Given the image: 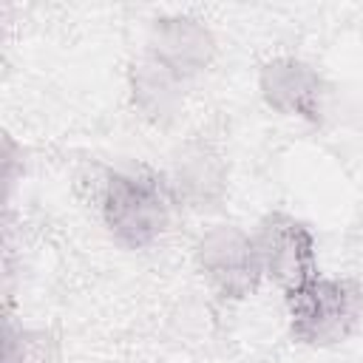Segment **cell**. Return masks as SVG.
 Listing matches in <instances>:
<instances>
[{
    "mask_svg": "<svg viewBox=\"0 0 363 363\" xmlns=\"http://www.w3.org/2000/svg\"><path fill=\"white\" fill-rule=\"evenodd\" d=\"M289 332L303 346H335L346 340L363 318V292L349 278L315 275L286 292Z\"/></svg>",
    "mask_w": 363,
    "mask_h": 363,
    "instance_id": "obj_1",
    "label": "cell"
},
{
    "mask_svg": "<svg viewBox=\"0 0 363 363\" xmlns=\"http://www.w3.org/2000/svg\"><path fill=\"white\" fill-rule=\"evenodd\" d=\"M170 187L156 176L111 173L102 190V218L116 244L128 250L150 247L170 224Z\"/></svg>",
    "mask_w": 363,
    "mask_h": 363,
    "instance_id": "obj_2",
    "label": "cell"
},
{
    "mask_svg": "<svg viewBox=\"0 0 363 363\" xmlns=\"http://www.w3.org/2000/svg\"><path fill=\"white\" fill-rule=\"evenodd\" d=\"M258 264L267 281L286 292L318 275V252L312 230L286 213H269L252 233Z\"/></svg>",
    "mask_w": 363,
    "mask_h": 363,
    "instance_id": "obj_3",
    "label": "cell"
},
{
    "mask_svg": "<svg viewBox=\"0 0 363 363\" xmlns=\"http://www.w3.org/2000/svg\"><path fill=\"white\" fill-rule=\"evenodd\" d=\"M196 264L207 284L224 298H247L264 281L252 235L235 224L210 227L196 247Z\"/></svg>",
    "mask_w": 363,
    "mask_h": 363,
    "instance_id": "obj_4",
    "label": "cell"
},
{
    "mask_svg": "<svg viewBox=\"0 0 363 363\" xmlns=\"http://www.w3.org/2000/svg\"><path fill=\"white\" fill-rule=\"evenodd\" d=\"M258 88L264 102L284 113V116H298L306 122H320L323 113V79L320 74L295 60V57H278L264 62L258 74Z\"/></svg>",
    "mask_w": 363,
    "mask_h": 363,
    "instance_id": "obj_5",
    "label": "cell"
},
{
    "mask_svg": "<svg viewBox=\"0 0 363 363\" xmlns=\"http://www.w3.org/2000/svg\"><path fill=\"white\" fill-rule=\"evenodd\" d=\"M147 54L187 82L213 62L216 40L210 28L193 17H162L150 28Z\"/></svg>",
    "mask_w": 363,
    "mask_h": 363,
    "instance_id": "obj_6",
    "label": "cell"
},
{
    "mask_svg": "<svg viewBox=\"0 0 363 363\" xmlns=\"http://www.w3.org/2000/svg\"><path fill=\"white\" fill-rule=\"evenodd\" d=\"M224 187L227 173L218 153L207 145H187L179 153L170 182V196L176 201H184L193 210H210L224 199Z\"/></svg>",
    "mask_w": 363,
    "mask_h": 363,
    "instance_id": "obj_7",
    "label": "cell"
},
{
    "mask_svg": "<svg viewBox=\"0 0 363 363\" xmlns=\"http://www.w3.org/2000/svg\"><path fill=\"white\" fill-rule=\"evenodd\" d=\"M182 88H184V79L176 77L167 65H162L156 57L145 54L139 62H133V71H130L133 105L153 125H167L176 119L182 108Z\"/></svg>",
    "mask_w": 363,
    "mask_h": 363,
    "instance_id": "obj_8",
    "label": "cell"
},
{
    "mask_svg": "<svg viewBox=\"0 0 363 363\" xmlns=\"http://www.w3.org/2000/svg\"><path fill=\"white\" fill-rule=\"evenodd\" d=\"M3 363H48V337L43 332H11L6 329Z\"/></svg>",
    "mask_w": 363,
    "mask_h": 363,
    "instance_id": "obj_9",
    "label": "cell"
}]
</instances>
